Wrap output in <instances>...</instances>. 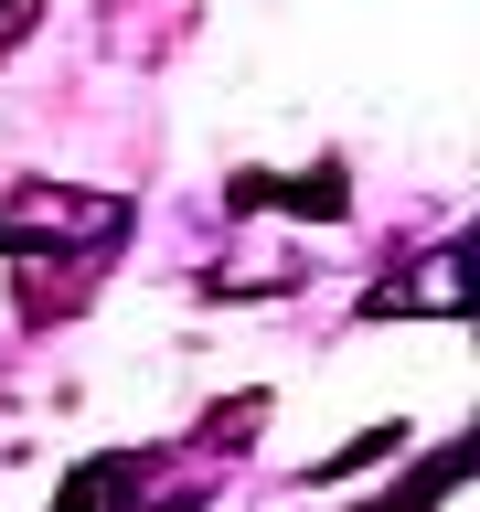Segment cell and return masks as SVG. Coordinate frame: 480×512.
Returning a JSON list of instances; mask_svg holds the SVG:
<instances>
[{"instance_id":"obj_1","label":"cell","mask_w":480,"mask_h":512,"mask_svg":"<svg viewBox=\"0 0 480 512\" xmlns=\"http://www.w3.org/2000/svg\"><path fill=\"white\" fill-rule=\"evenodd\" d=\"M374 320H459V246H427L416 278H374Z\"/></svg>"},{"instance_id":"obj_2","label":"cell","mask_w":480,"mask_h":512,"mask_svg":"<svg viewBox=\"0 0 480 512\" xmlns=\"http://www.w3.org/2000/svg\"><path fill=\"white\" fill-rule=\"evenodd\" d=\"M32 22H43V0H0V54H11V43H22Z\"/></svg>"}]
</instances>
